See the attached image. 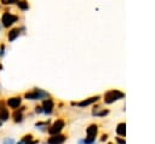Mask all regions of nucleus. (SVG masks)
<instances>
[{
    "mask_svg": "<svg viewBox=\"0 0 155 144\" xmlns=\"http://www.w3.org/2000/svg\"><path fill=\"white\" fill-rule=\"evenodd\" d=\"M124 97V94L121 93V92H119V91H116V90H113V91H109L107 94H105V103H111V102H114V100H117V99H120V98H122Z\"/></svg>",
    "mask_w": 155,
    "mask_h": 144,
    "instance_id": "1",
    "label": "nucleus"
},
{
    "mask_svg": "<svg viewBox=\"0 0 155 144\" xmlns=\"http://www.w3.org/2000/svg\"><path fill=\"white\" fill-rule=\"evenodd\" d=\"M63 127H64V121H62V120H57V121L50 127L48 133L52 134V136H56V134H58V133L62 131Z\"/></svg>",
    "mask_w": 155,
    "mask_h": 144,
    "instance_id": "2",
    "label": "nucleus"
},
{
    "mask_svg": "<svg viewBox=\"0 0 155 144\" xmlns=\"http://www.w3.org/2000/svg\"><path fill=\"white\" fill-rule=\"evenodd\" d=\"M46 96V93L45 92H42L41 90H35V91H33V92H29V93H25V98L27 99H40V98H42V97H45Z\"/></svg>",
    "mask_w": 155,
    "mask_h": 144,
    "instance_id": "3",
    "label": "nucleus"
},
{
    "mask_svg": "<svg viewBox=\"0 0 155 144\" xmlns=\"http://www.w3.org/2000/svg\"><path fill=\"white\" fill-rule=\"evenodd\" d=\"M16 21H17V16H13L11 13H4V16H2V22H4V25L5 27L11 25Z\"/></svg>",
    "mask_w": 155,
    "mask_h": 144,
    "instance_id": "4",
    "label": "nucleus"
},
{
    "mask_svg": "<svg viewBox=\"0 0 155 144\" xmlns=\"http://www.w3.org/2000/svg\"><path fill=\"white\" fill-rule=\"evenodd\" d=\"M6 104L11 108V109H16L21 105V98L19 97H12V98H8Z\"/></svg>",
    "mask_w": 155,
    "mask_h": 144,
    "instance_id": "5",
    "label": "nucleus"
},
{
    "mask_svg": "<svg viewBox=\"0 0 155 144\" xmlns=\"http://www.w3.org/2000/svg\"><path fill=\"white\" fill-rule=\"evenodd\" d=\"M64 140H65V137H64V136H62V134H56V136H52V137L47 140V144H62Z\"/></svg>",
    "mask_w": 155,
    "mask_h": 144,
    "instance_id": "6",
    "label": "nucleus"
},
{
    "mask_svg": "<svg viewBox=\"0 0 155 144\" xmlns=\"http://www.w3.org/2000/svg\"><path fill=\"white\" fill-rule=\"evenodd\" d=\"M42 108H44V113H51L52 109H53V102L51 99H46L42 104Z\"/></svg>",
    "mask_w": 155,
    "mask_h": 144,
    "instance_id": "7",
    "label": "nucleus"
},
{
    "mask_svg": "<svg viewBox=\"0 0 155 144\" xmlns=\"http://www.w3.org/2000/svg\"><path fill=\"white\" fill-rule=\"evenodd\" d=\"M98 98H99L98 96H96V97H92V98H88V99H86V100H82V102L78 103V105H79V106H85V105H88V104H91V103H94V102H97V99H98Z\"/></svg>",
    "mask_w": 155,
    "mask_h": 144,
    "instance_id": "8",
    "label": "nucleus"
},
{
    "mask_svg": "<svg viewBox=\"0 0 155 144\" xmlns=\"http://www.w3.org/2000/svg\"><path fill=\"white\" fill-rule=\"evenodd\" d=\"M10 117V114H8V110L7 109H0V121H6L7 119Z\"/></svg>",
    "mask_w": 155,
    "mask_h": 144,
    "instance_id": "9",
    "label": "nucleus"
},
{
    "mask_svg": "<svg viewBox=\"0 0 155 144\" xmlns=\"http://www.w3.org/2000/svg\"><path fill=\"white\" fill-rule=\"evenodd\" d=\"M18 34H19V29H12L10 31V34H8V40L10 41H13L18 36Z\"/></svg>",
    "mask_w": 155,
    "mask_h": 144,
    "instance_id": "10",
    "label": "nucleus"
},
{
    "mask_svg": "<svg viewBox=\"0 0 155 144\" xmlns=\"http://www.w3.org/2000/svg\"><path fill=\"white\" fill-rule=\"evenodd\" d=\"M22 111H23V109H21V110H16V111H15V114H13L15 122H21V121H22Z\"/></svg>",
    "mask_w": 155,
    "mask_h": 144,
    "instance_id": "11",
    "label": "nucleus"
},
{
    "mask_svg": "<svg viewBox=\"0 0 155 144\" xmlns=\"http://www.w3.org/2000/svg\"><path fill=\"white\" fill-rule=\"evenodd\" d=\"M17 5H18V7L22 8V10H27V8H28V2L24 1V0H18V1H17Z\"/></svg>",
    "mask_w": 155,
    "mask_h": 144,
    "instance_id": "12",
    "label": "nucleus"
},
{
    "mask_svg": "<svg viewBox=\"0 0 155 144\" xmlns=\"http://www.w3.org/2000/svg\"><path fill=\"white\" fill-rule=\"evenodd\" d=\"M125 123H120L119 126H117V133L119 134H125Z\"/></svg>",
    "mask_w": 155,
    "mask_h": 144,
    "instance_id": "13",
    "label": "nucleus"
},
{
    "mask_svg": "<svg viewBox=\"0 0 155 144\" xmlns=\"http://www.w3.org/2000/svg\"><path fill=\"white\" fill-rule=\"evenodd\" d=\"M2 144H15V142H13V139H11V138H6Z\"/></svg>",
    "mask_w": 155,
    "mask_h": 144,
    "instance_id": "14",
    "label": "nucleus"
},
{
    "mask_svg": "<svg viewBox=\"0 0 155 144\" xmlns=\"http://www.w3.org/2000/svg\"><path fill=\"white\" fill-rule=\"evenodd\" d=\"M1 2H2V4H5V5H7V4H12V2H13V0H1Z\"/></svg>",
    "mask_w": 155,
    "mask_h": 144,
    "instance_id": "15",
    "label": "nucleus"
},
{
    "mask_svg": "<svg viewBox=\"0 0 155 144\" xmlns=\"http://www.w3.org/2000/svg\"><path fill=\"white\" fill-rule=\"evenodd\" d=\"M17 144H23V142H22V140H21V142H19V143H17Z\"/></svg>",
    "mask_w": 155,
    "mask_h": 144,
    "instance_id": "16",
    "label": "nucleus"
},
{
    "mask_svg": "<svg viewBox=\"0 0 155 144\" xmlns=\"http://www.w3.org/2000/svg\"><path fill=\"white\" fill-rule=\"evenodd\" d=\"M0 127H1V121H0Z\"/></svg>",
    "mask_w": 155,
    "mask_h": 144,
    "instance_id": "17",
    "label": "nucleus"
}]
</instances>
